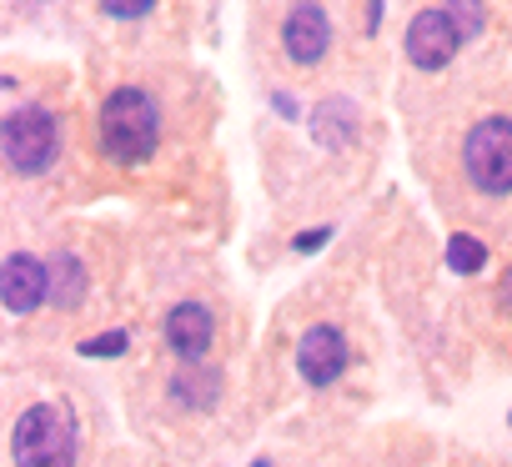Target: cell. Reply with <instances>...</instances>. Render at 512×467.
<instances>
[{
	"label": "cell",
	"mask_w": 512,
	"mask_h": 467,
	"mask_svg": "<svg viewBox=\"0 0 512 467\" xmlns=\"http://www.w3.org/2000/svg\"><path fill=\"white\" fill-rule=\"evenodd\" d=\"M156 141H161L156 101L146 91H136V86L111 91L106 106H101V146H106V156L121 161V166H141L156 151Z\"/></svg>",
	"instance_id": "1"
},
{
	"label": "cell",
	"mask_w": 512,
	"mask_h": 467,
	"mask_svg": "<svg viewBox=\"0 0 512 467\" xmlns=\"http://www.w3.org/2000/svg\"><path fill=\"white\" fill-rule=\"evenodd\" d=\"M11 457L26 467H71L76 462V422L66 407L41 402L11 432Z\"/></svg>",
	"instance_id": "2"
},
{
	"label": "cell",
	"mask_w": 512,
	"mask_h": 467,
	"mask_svg": "<svg viewBox=\"0 0 512 467\" xmlns=\"http://www.w3.org/2000/svg\"><path fill=\"white\" fill-rule=\"evenodd\" d=\"M0 146H6V166L21 176H41L56 156H61V121L46 106H21L6 116V131H0Z\"/></svg>",
	"instance_id": "3"
},
{
	"label": "cell",
	"mask_w": 512,
	"mask_h": 467,
	"mask_svg": "<svg viewBox=\"0 0 512 467\" xmlns=\"http://www.w3.org/2000/svg\"><path fill=\"white\" fill-rule=\"evenodd\" d=\"M462 166L472 176L477 191L487 196H507L512 191V121L507 116H487L467 131L462 141Z\"/></svg>",
	"instance_id": "4"
},
{
	"label": "cell",
	"mask_w": 512,
	"mask_h": 467,
	"mask_svg": "<svg viewBox=\"0 0 512 467\" xmlns=\"http://www.w3.org/2000/svg\"><path fill=\"white\" fill-rule=\"evenodd\" d=\"M402 46H407V61H412L417 71H442V66L457 56L462 36H457V26H452L447 11H422V16H412Z\"/></svg>",
	"instance_id": "5"
},
{
	"label": "cell",
	"mask_w": 512,
	"mask_h": 467,
	"mask_svg": "<svg viewBox=\"0 0 512 467\" xmlns=\"http://www.w3.org/2000/svg\"><path fill=\"white\" fill-rule=\"evenodd\" d=\"M0 302L16 317H31L41 302H51V267L36 257H6V267H0Z\"/></svg>",
	"instance_id": "6"
},
{
	"label": "cell",
	"mask_w": 512,
	"mask_h": 467,
	"mask_svg": "<svg viewBox=\"0 0 512 467\" xmlns=\"http://www.w3.org/2000/svg\"><path fill=\"white\" fill-rule=\"evenodd\" d=\"M282 46H287V56H292L297 66H317V61L327 56V46H332V21H327V11L312 6V0H297L292 16H287V26H282Z\"/></svg>",
	"instance_id": "7"
},
{
	"label": "cell",
	"mask_w": 512,
	"mask_h": 467,
	"mask_svg": "<svg viewBox=\"0 0 512 467\" xmlns=\"http://www.w3.org/2000/svg\"><path fill=\"white\" fill-rule=\"evenodd\" d=\"M297 367H302V377L312 382V387H332L337 377H342V367H347V342H342V332L337 327H312L307 337H302V347H297Z\"/></svg>",
	"instance_id": "8"
},
{
	"label": "cell",
	"mask_w": 512,
	"mask_h": 467,
	"mask_svg": "<svg viewBox=\"0 0 512 467\" xmlns=\"http://www.w3.org/2000/svg\"><path fill=\"white\" fill-rule=\"evenodd\" d=\"M211 337H216V317L201 302H176L166 312V342H171V352L181 362H201L206 347H211Z\"/></svg>",
	"instance_id": "9"
},
{
	"label": "cell",
	"mask_w": 512,
	"mask_h": 467,
	"mask_svg": "<svg viewBox=\"0 0 512 467\" xmlns=\"http://www.w3.org/2000/svg\"><path fill=\"white\" fill-rule=\"evenodd\" d=\"M46 267H51V307H61V312H76V307L86 302V287H91V277H86L81 257L61 252V257H51Z\"/></svg>",
	"instance_id": "10"
},
{
	"label": "cell",
	"mask_w": 512,
	"mask_h": 467,
	"mask_svg": "<svg viewBox=\"0 0 512 467\" xmlns=\"http://www.w3.org/2000/svg\"><path fill=\"white\" fill-rule=\"evenodd\" d=\"M216 392H221V372H216V367H201V362H196V367L186 362V367L176 372V382H171V397H176V402H191V407H211Z\"/></svg>",
	"instance_id": "11"
},
{
	"label": "cell",
	"mask_w": 512,
	"mask_h": 467,
	"mask_svg": "<svg viewBox=\"0 0 512 467\" xmlns=\"http://www.w3.org/2000/svg\"><path fill=\"white\" fill-rule=\"evenodd\" d=\"M447 267H452L457 277H477V272L487 267V247H482L477 237H467V231H457V237L447 242Z\"/></svg>",
	"instance_id": "12"
},
{
	"label": "cell",
	"mask_w": 512,
	"mask_h": 467,
	"mask_svg": "<svg viewBox=\"0 0 512 467\" xmlns=\"http://www.w3.org/2000/svg\"><path fill=\"white\" fill-rule=\"evenodd\" d=\"M442 11L452 16V26H457V36H462V41L482 36V26H487V11H482V0H447Z\"/></svg>",
	"instance_id": "13"
},
{
	"label": "cell",
	"mask_w": 512,
	"mask_h": 467,
	"mask_svg": "<svg viewBox=\"0 0 512 467\" xmlns=\"http://www.w3.org/2000/svg\"><path fill=\"white\" fill-rule=\"evenodd\" d=\"M126 347H131V337H126V332H106V337L81 342V357H121Z\"/></svg>",
	"instance_id": "14"
},
{
	"label": "cell",
	"mask_w": 512,
	"mask_h": 467,
	"mask_svg": "<svg viewBox=\"0 0 512 467\" xmlns=\"http://www.w3.org/2000/svg\"><path fill=\"white\" fill-rule=\"evenodd\" d=\"M106 6V16H121V21H136V16H146L156 0H101Z\"/></svg>",
	"instance_id": "15"
},
{
	"label": "cell",
	"mask_w": 512,
	"mask_h": 467,
	"mask_svg": "<svg viewBox=\"0 0 512 467\" xmlns=\"http://www.w3.org/2000/svg\"><path fill=\"white\" fill-rule=\"evenodd\" d=\"M327 237H332V226H317V231H302V237H297L292 247H297V252H317Z\"/></svg>",
	"instance_id": "16"
},
{
	"label": "cell",
	"mask_w": 512,
	"mask_h": 467,
	"mask_svg": "<svg viewBox=\"0 0 512 467\" xmlns=\"http://www.w3.org/2000/svg\"><path fill=\"white\" fill-rule=\"evenodd\" d=\"M497 302H502V312L512 317V267L502 272V292H497Z\"/></svg>",
	"instance_id": "17"
},
{
	"label": "cell",
	"mask_w": 512,
	"mask_h": 467,
	"mask_svg": "<svg viewBox=\"0 0 512 467\" xmlns=\"http://www.w3.org/2000/svg\"><path fill=\"white\" fill-rule=\"evenodd\" d=\"M377 21H382V0H372V6H367V31H377Z\"/></svg>",
	"instance_id": "18"
}]
</instances>
